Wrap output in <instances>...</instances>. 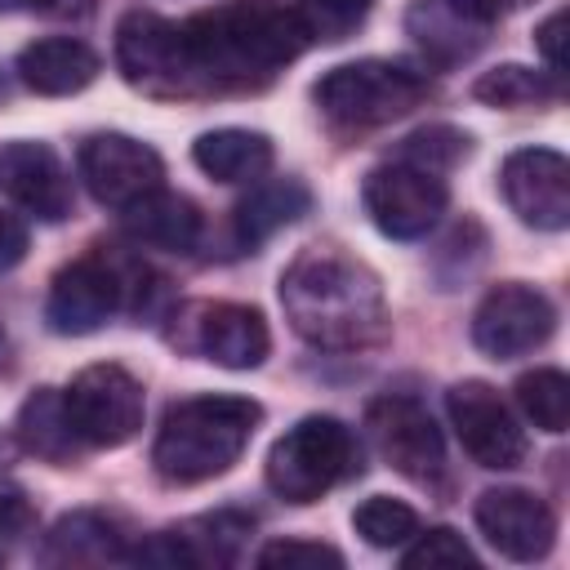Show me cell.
<instances>
[{"label": "cell", "mask_w": 570, "mask_h": 570, "mask_svg": "<svg viewBox=\"0 0 570 570\" xmlns=\"http://www.w3.org/2000/svg\"><path fill=\"white\" fill-rule=\"evenodd\" d=\"M183 36L200 89H258L312 45L303 13L281 0H227L200 9L183 22Z\"/></svg>", "instance_id": "6da1fadb"}, {"label": "cell", "mask_w": 570, "mask_h": 570, "mask_svg": "<svg viewBox=\"0 0 570 570\" xmlns=\"http://www.w3.org/2000/svg\"><path fill=\"white\" fill-rule=\"evenodd\" d=\"M281 307L298 338L330 352L379 347L387 338V303L379 276L343 249H303L281 272Z\"/></svg>", "instance_id": "7a4b0ae2"}, {"label": "cell", "mask_w": 570, "mask_h": 570, "mask_svg": "<svg viewBox=\"0 0 570 570\" xmlns=\"http://www.w3.org/2000/svg\"><path fill=\"white\" fill-rule=\"evenodd\" d=\"M263 423V405L249 396H187L174 401L156 428L151 463L169 485H200L223 476Z\"/></svg>", "instance_id": "3957f363"}, {"label": "cell", "mask_w": 570, "mask_h": 570, "mask_svg": "<svg viewBox=\"0 0 570 570\" xmlns=\"http://www.w3.org/2000/svg\"><path fill=\"white\" fill-rule=\"evenodd\" d=\"M352 472H361V445L352 428L334 414L298 419L285 436H276L263 468L267 490L285 503H316Z\"/></svg>", "instance_id": "277c9868"}, {"label": "cell", "mask_w": 570, "mask_h": 570, "mask_svg": "<svg viewBox=\"0 0 570 570\" xmlns=\"http://www.w3.org/2000/svg\"><path fill=\"white\" fill-rule=\"evenodd\" d=\"M428 94H432V80L419 67L392 62V58H356V62L330 67L312 85V102L334 125H347V129H374V125L401 120Z\"/></svg>", "instance_id": "5b68a950"}, {"label": "cell", "mask_w": 570, "mask_h": 570, "mask_svg": "<svg viewBox=\"0 0 570 570\" xmlns=\"http://www.w3.org/2000/svg\"><path fill=\"white\" fill-rule=\"evenodd\" d=\"M116 67L125 85L156 98H178L200 89L183 27L151 9H134L116 22Z\"/></svg>", "instance_id": "8992f818"}, {"label": "cell", "mask_w": 570, "mask_h": 570, "mask_svg": "<svg viewBox=\"0 0 570 570\" xmlns=\"http://www.w3.org/2000/svg\"><path fill=\"white\" fill-rule=\"evenodd\" d=\"M169 343L200 356V361H214L223 370H254L272 352V334H267L263 312L249 303H227V298L183 303L174 316Z\"/></svg>", "instance_id": "52a82bcc"}, {"label": "cell", "mask_w": 570, "mask_h": 570, "mask_svg": "<svg viewBox=\"0 0 570 570\" xmlns=\"http://www.w3.org/2000/svg\"><path fill=\"white\" fill-rule=\"evenodd\" d=\"M62 401H67L76 436L94 450H116L142 432V414H147L142 383L125 365H111V361L85 365L67 383Z\"/></svg>", "instance_id": "ba28073f"}, {"label": "cell", "mask_w": 570, "mask_h": 570, "mask_svg": "<svg viewBox=\"0 0 570 570\" xmlns=\"http://www.w3.org/2000/svg\"><path fill=\"white\" fill-rule=\"evenodd\" d=\"M361 200H365L370 223L383 236H392V240H419L445 214L450 187H445L441 174H432V169L396 156V160H387V165H379V169L365 174Z\"/></svg>", "instance_id": "9c48e42d"}, {"label": "cell", "mask_w": 570, "mask_h": 570, "mask_svg": "<svg viewBox=\"0 0 570 570\" xmlns=\"http://www.w3.org/2000/svg\"><path fill=\"white\" fill-rule=\"evenodd\" d=\"M445 410H450V423L459 432V445L468 450L472 463L481 468H494V472H508L517 463H525V432L517 423V414L508 410V401L481 383V379H463L445 392Z\"/></svg>", "instance_id": "30bf717a"}, {"label": "cell", "mask_w": 570, "mask_h": 570, "mask_svg": "<svg viewBox=\"0 0 570 570\" xmlns=\"http://www.w3.org/2000/svg\"><path fill=\"white\" fill-rule=\"evenodd\" d=\"M125 272L107 254H80L76 263L58 267L45 298V321L53 334H94L102 330L125 303Z\"/></svg>", "instance_id": "8fae6325"}, {"label": "cell", "mask_w": 570, "mask_h": 570, "mask_svg": "<svg viewBox=\"0 0 570 570\" xmlns=\"http://www.w3.org/2000/svg\"><path fill=\"white\" fill-rule=\"evenodd\" d=\"M552 330H557V307L548 303V294L521 281L494 285L472 312V343L494 361H512L543 347Z\"/></svg>", "instance_id": "7c38bea8"}, {"label": "cell", "mask_w": 570, "mask_h": 570, "mask_svg": "<svg viewBox=\"0 0 570 570\" xmlns=\"http://www.w3.org/2000/svg\"><path fill=\"white\" fill-rule=\"evenodd\" d=\"M76 169L89 187V196L98 205H111V209H129L134 200L151 196L156 187H165V165L160 156L129 138V134H94L80 142V156H76Z\"/></svg>", "instance_id": "4fadbf2b"}, {"label": "cell", "mask_w": 570, "mask_h": 570, "mask_svg": "<svg viewBox=\"0 0 570 570\" xmlns=\"http://www.w3.org/2000/svg\"><path fill=\"white\" fill-rule=\"evenodd\" d=\"M365 428L379 445V454L410 481L432 485L445 468V441L432 414L414 396H379L365 410Z\"/></svg>", "instance_id": "5bb4252c"}, {"label": "cell", "mask_w": 570, "mask_h": 570, "mask_svg": "<svg viewBox=\"0 0 570 570\" xmlns=\"http://www.w3.org/2000/svg\"><path fill=\"white\" fill-rule=\"evenodd\" d=\"M503 200L525 227L566 232L570 227V165L552 147H521L499 169Z\"/></svg>", "instance_id": "9a60e30c"}, {"label": "cell", "mask_w": 570, "mask_h": 570, "mask_svg": "<svg viewBox=\"0 0 570 570\" xmlns=\"http://www.w3.org/2000/svg\"><path fill=\"white\" fill-rule=\"evenodd\" d=\"M254 534V517L245 512H205V517H187L169 530H160L151 543H142L138 552H129V561H156V566H191V570H218L232 566L245 548V539Z\"/></svg>", "instance_id": "2e32d148"}, {"label": "cell", "mask_w": 570, "mask_h": 570, "mask_svg": "<svg viewBox=\"0 0 570 570\" xmlns=\"http://www.w3.org/2000/svg\"><path fill=\"white\" fill-rule=\"evenodd\" d=\"M472 517H476V530L490 539V548H499L512 561H539L557 543V517H552V508L534 490H521V485L485 490L476 499Z\"/></svg>", "instance_id": "e0dca14e"}, {"label": "cell", "mask_w": 570, "mask_h": 570, "mask_svg": "<svg viewBox=\"0 0 570 570\" xmlns=\"http://www.w3.org/2000/svg\"><path fill=\"white\" fill-rule=\"evenodd\" d=\"M0 191L45 223H62L76 200L71 178H67L62 160L53 156V147L27 142V138L0 142Z\"/></svg>", "instance_id": "ac0fdd59"}, {"label": "cell", "mask_w": 570, "mask_h": 570, "mask_svg": "<svg viewBox=\"0 0 570 570\" xmlns=\"http://www.w3.org/2000/svg\"><path fill=\"white\" fill-rule=\"evenodd\" d=\"M98 71H102V58L85 40H71V36H45L18 53L22 85L45 98H67V94L89 89Z\"/></svg>", "instance_id": "d6986e66"}, {"label": "cell", "mask_w": 570, "mask_h": 570, "mask_svg": "<svg viewBox=\"0 0 570 570\" xmlns=\"http://www.w3.org/2000/svg\"><path fill=\"white\" fill-rule=\"evenodd\" d=\"M40 557L49 566H107V561H129V534L116 525V517L80 508L53 521L45 534Z\"/></svg>", "instance_id": "ffe728a7"}, {"label": "cell", "mask_w": 570, "mask_h": 570, "mask_svg": "<svg viewBox=\"0 0 570 570\" xmlns=\"http://www.w3.org/2000/svg\"><path fill=\"white\" fill-rule=\"evenodd\" d=\"M125 232L151 249H169V254H187L196 240H200V209L178 196V191H165L156 187L151 196L134 200L125 209Z\"/></svg>", "instance_id": "44dd1931"}, {"label": "cell", "mask_w": 570, "mask_h": 570, "mask_svg": "<svg viewBox=\"0 0 570 570\" xmlns=\"http://www.w3.org/2000/svg\"><path fill=\"white\" fill-rule=\"evenodd\" d=\"M191 160L218 183H254L272 169V138L258 129H209L191 142Z\"/></svg>", "instance_id": "7402d4cb"}, {"label": "cell", "mask_w": 570, "mask_h": 570, "mask_svg": "<svg viewBox=\"0 0 570 570\" xmlns=\"http://www.w3.org/2000/svg\"><path fill=\"white\" fill-rule=\"evenodd\" d=\"M18 445L45 463H58L67 468L76 454H80V436L71 428V414H67V401L58 387H40L22 401L18 410Z\"/></svg>", "instance_id": "603a6c76"}, {"label": "cell", "mask_w": 570, "mask_h": 570, "mask_svg": "<svg viewBox=\"0 0 570 570\" xmlns=\"http://www.w3.org/2000/svg\"><path fill=\"white\" fill-rule=\"evenodd\" d=\"M312 191L294 178H276V183H258L249 187V196L236 205V236L240 245H263L272 232L289 227L298 214H307Z\"/></svg>", "instance_id": "cb8c5ba5"}, {"label": "cell", "mask_w": 570, "mask_h": 570, "mask_svg": "<svg viewBox=\"0 0 570 570\" xmlns=\"http://www.w3.org/2000/svg\"><path fill=\"white\" fill-rule=\"evenodd\" d=\"M410 31H414L419 45L432 49L441 62L468 58V53L481 45V27H476V22H463L445 0H419V4L410 9Z\"/></svg>", "instance_id": "d4e9b609"}, {"label": "cell", "mask_w": 570, "mask_h": 570, "mask_svg": "<svg viewBox=\"0 0 570 570\" xmlns=\"http://www.w3.org/2000/svg\"><path fill=\"white\" fill-rule=\"evenodd\" d=\"M472 98L490 102V107H539V102L557 98V80L548 71H530L521 62H503V67L476 76Z\"/></svg>", "instance_id": "484cf974"}, {"label": "cell", "mask_w": 570, "mask_h": 570, "mask_svg": "<svg viewBox=\"0 0 570 570\" xmlns=\"http://www.w3.org/2000/svg\"><path fill=\"white\" fill-rule=\"evenodd\" d=\"M517 405L525 410V419L534 428L557 436L570 423V379L561 370H552V365L530 370V374L517 379Z\"/></svg>", "instance_id": "4316f807"}, {"label": "cell", "mask_w": 570, "mask_h": 570, "mask_svg": "<svg viewBox=\"0 0 570 570\" xmlns=\"http://www.w3.org/2000/svg\"><path fill=\"white\" fill-rule=\"evenodd\" d=\"M352 525L370 548H401L419 534V512L392 494H374L352 512Z\"/></svg>", "instance_id": "83f0119b"}, {"label": "cell", "mask_w": 570, "mask_h": 570, "mask_svg": "<svg viewBox=\"0 0 570 570\" xmlns=\"http://www.w3.org/2000/svg\"><path fill=\"white\" fill-rule=\"evenodd\" d=\"M468 151H472V138L463 129H450V125H428V129H419V134H410L401 142V160H414V165H423L432 174L459 165Z\"/></svg>", "instance_id": "f1b7e54d"}, {"label": "cell", "mask_w": 570, "mask_h": 570, "mask_svg": "<svg viewBox=\"0 0 570 570\" xmlns=\"http://www.w3.org/2000/svg\"><path fill=\"white\" fill-rule=\"evenodd\" d=\"M370 9H374V0H303L298 4L312 40H343V36H352L365 22Z\"/></svg>", "instance_id": "f546056e"}, {"label": "cell", "mask_w": 570, "mask_h": 570, "mask_svg": "<svg viewBox=\"0 0 570 570\" xmlns=\"http://www.w3.org/2000/svg\"><path fill=\"white\" fill-rule=\"evenodd\" d=\"M401 566H405V570H423V566H428V570H432V566H468V570H476V552L463 543L459 530L436 525V530L419 534L414 548H405Z\"/></svg>", "instance_id": "4dcf8cb0"}, {"label": "cell", "mask_w": 570, "mask_h": 570, "mask_svg": "<svg viewBox=\"0 0 570 570\" xmlns=\"http://www.w3.org/2000/svg\"><path fill=\"white\" fill-rule=\"evenodd\" d=\"M258 566H267V570H338L343 552L330 543H312V539H276L258 552Z\"/></svg>", "instance_id": "1f68e13d"}, {"label": "cell", "mask_w": 570, "mask_h": 570, "mask_svg": "<svg viewBox=\"0 0 570 570\" xmlns=\"http://www.w3.org/2000/svg\"><path fill=\"white\" fill-rule=\"evenodd\" d=\"M36 525V508L27 503V494L0 476V539H18Z\"/></svg>", "instance_id": "d6a6232c"}, {"label": "cell", "mask_w": 570, "mask_h": 570, "mask_svg": "<svg viewBox=\"0 0 570 570\" xmlns=\"http://www.w3.org/2000/svg\"><path fill=\"white\" fill-rule=\"evenodd\" d=\"M463 22H476V27H490V22H499V18H508V13H517V9H525L530 0H445Z\"/></svg>", "instance_id": "836d02e7"}, {"label": "cell", "mask_w": 570, "mask_h": 570, "mask_svg": "<svg viewBox=\"0 0 570 570\" xmlns=\"http://www.w3.org/2000/svg\"><path fill=\"white\" fill-rule=\"evenodd\" d=\"M22 254H27V227H22V218L0 214V272L18 267Z\"/></svg>", "instance_id": "e575fe53"}, {"label": "cell", "mask_w": 570, "mask_h": 570, "mask_svg": "<svg viewBox=\"0 0 570 570\" xmlns=\"http://www.w3.org/2000/svg\"><path fill=\"white\" fill-rule=\"evenodd\" d=\"M561 27H566V9H552L543 22H539V49L548 58V71H561L566 67V53H561Z\"/></svg>", "instance_id": "d590c367"}, {"label": "cell", "mask_w": 570, "mask_h": 570, "mask_svg": "<svg viewBox=\"0 0 570 570\" xmlns=\"http://www.w3.org/2000/svg\"><path fill=\"white\" fill-rule=\"evenodd\" d=\"M0 4H27L45 18H85V13H94V0H0Z\"/></svg>", "instance_id": "8d00e7d4"}, {"label": "cell", "mask_w": 570, "mask_h": 570, "mask_svg": "<svg viewBox=\"0 0 570 570\" xmlns=\"http://www.w3.org/2000/svg\"><path fill=\"white\" fill-rule=\"evenodd\" d=\"M0 365H4V334H0Z\"/></svg>", "instance_id": "74e56055"}]
</instances>
